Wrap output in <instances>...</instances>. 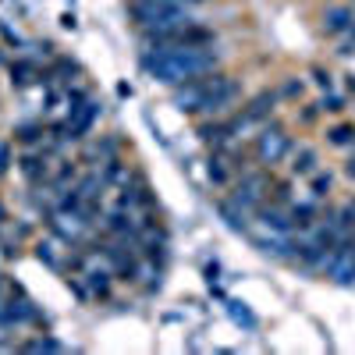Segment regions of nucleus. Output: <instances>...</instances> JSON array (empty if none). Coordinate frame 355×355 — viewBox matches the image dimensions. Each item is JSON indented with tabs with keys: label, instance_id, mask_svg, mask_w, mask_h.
Returning <instances> with one entry per match:
<instances>
[{
	"label": "nucleus",
	"instance_id": "1",
	"mask_svg": "<svg viewBox=\"0 0 355 355\" xmlns=\"http://www.w3.org/2000/svg\"><path fill=\"white\" fill-rule=\"evenodd\" d=\"M139 64L160 85H182L196 75L217 71L220 68V50L217 46H142Z\"/></svg>",
	"mask_w": 355,
	"mask_h": 355
},
{
	"label": "nucleus",
	"instance_id": "2",
	"mask_svg": "<svg viewBox=\"0 0 355 355\" xmlns=\"http://www.w3.org/2000/svg\"><path fill=\"white\" fill-rule=\"evenodd\" d=\"M125 11H128V18H132V25L139 28V33L196 21L192 8L182 4V0H125Z\"/></svg>",
	"mask_w": 355,
	"mask_h": 355
},
{
	"label": "nucleus",
	"instance_id": "3",
	"mask_svg": "<svg viewBox=\"0 0 355 355\" xmlns=\"http://www.w3.org/2000/svg\"><path fill=\"white\" fill-rule=\"evenodd\" d=\"M291 150H295V139H291V132L277 121V117L263 121V125L252 132V157H256V164H263V167L284 164V160L291 157Z\"/></svg>",
	"mask_w": 355,
	"mask_h": 355
},
{
	"label": "nucleus",
	"instance_id": "4",
	"mask_svg": "<svg viewBox=\"0 0 355 355\" xmlns=\"http://www.w3.org/2000/svg\"><path fill=\"white\" fill-rule=\"evenodd\" d=\"M15 167L25 178L28 189H46L50 185V174H53V157H46L43 146H28V150H21L15 157Z\"/></svg>",
	"mask_w": 355,
	"mask_h": 355
},
{
	"label": "nucleus",
	"instance_id": "5",
	"mask_svg": "<svg viewBox=\"0 0 355 355\" xmlns=\"http://www.w3.org/2000/svg\"><path fill=\"white\" fill-rule=\"evenodd\" d=\"M117 206H125V210H153V189H150V182L139 174V171H132L121 185H117Z\"/></svg>",
	"mask_w": 355,
	"mask_h": 355
},
{
	"label": "nucleus",
	"instance_id": "6",
	"mask_svg": "<svg viewBox=\"0 0 355 355\" xmlns=\"http://www.w3.org/2000/svg\"><path fill=\"white\" fill-rule=\"evenodd\" d=\"M8 75H11V85L15 89H33V85H50V75L46 68H40L33 57H15V61H8Z\"/></svg>",
	"mask_w": 355,
	"mask_h": 355
},
{
	"label": "nucleus",
	"instance_id": "7",
	"mask_svg": "<svg viewBox=\"0 0 355 355\" xmlns=\"http://www.w3.org/2000/svg\"><path fill=\"white\" fill-rule=\"evenodd\" d=\"M277 103H281V96H277V89H259L256 96H249L245 103H242V114L249 117V121L259 128L263 121H270V117L277 114Z\"/></svg>",
	"mask_w": 355,
	"mask_h": 355
},
{
	"label": "nucleus",
	"instance_id": "8",
	"mask_svg": "<svg viewBox=\"0 0 355 355\" xmlns=\"http://www.w3.org/2000/svg\"><path fill=\"white\" fill-rule=\"evenodd\" d=\"M100 114H103V103H100V100H93V96H89L75 114H68V121H71V139H75V142H85Z\"/></svg>",
	"mask_w": 355,
	"mask_h": 355
},
{
	"label": "nucleus",
	"instance_id": "9",
	"mask_svg": "<svg viewBox=\"0 0 355 355\" xmlns=\"http://www.w3.org/2000/svg\"><path fill=\"white\" fill-rule=\"evenodd\" d=\"M89 295H93V302H107L110 291H114V270L110 266H100V263H89L85 274H82Z\"/></svg>",
	"mask_w": 355,
	"mask_h": 355
},
{
	"label": "nucleus",
	"instance_id": "10",
	"mask_svg": "<svg viewBox=\"0 0 355 355\" xmlns=\"http://www.w3.org/2000/svg\"><path fill=\"white\" fill-rule=\"evenodd\" d=\"M252 245L263 252V256H270V259H295V239L291 234H252Z\"/></svg>",
	"mask_w": 355,
	"mask_h": 355
},
{
	"label": "nucleus",
	"instance_id": "11",
	"mask_svg": "<svg viewBox=\"0 0 355 355\" xmlns=\"http://www.w3.org/2000/svg\"><path fill=\"white\" fill-rule=\"evenodd\" d=\"M355 28V11L348 4H327L323 8V33L327 36H348Z\"/></svg>",
	"mask_w": 355,
	"mask_h": 355
},
{
	"label": "nucleus",
	"instance_id": "12",
	"mask_svg": "<svg viewBox=\"0 0 355 355\" xmlns=\"http://www.w3.org/2000/svg\"><path fill=\"white\" fill-rule=\"evenodd\" d=\"M266 231H277V234H291L295 231V224H291V214L284 210V206H277V202H270V206H266V202H259V210L252 214Z\"/></svg>",
	"mask_w": 355,
	"mask_h": 355
},
{
	"label": "nucleus",
	"instance_id": "13",
	"mask_svg": "<svg viewBox=\"0 0 355 355\" xmlns=\"http://www.w3.org/2000/svg\"><path fill=\"white\" fill-rule=\"evenodd\" d=\"M288 171L291 178H309L320 171V153H316V146H295L291 157H288Z\"/></svg>",
	"mask_w": 355,
	"mask_h": 355
},
{
	"label": "nucleus",
	"instance_id": "14",
	"mask_svg": "<svg viewBox=\"0 0 355 355\" xmlns=\"http://www.w3.org/2000/svg\"><path fill=\"white\" fill-rule=\"evenodd\" d=\"M206 178H210V185L224 189V185H234V167L227 164L224 153L210 150V160H206Z\"/></svg>",
	"mask_w": 355,
	"mask_h": 355
},
{
	"label": "nucleus",
	"instance_id": "15",
	"mask_svg": "<svg viewBox=\"0 0 355 355\" xmlns=\"http://www.w3.org/2000/svg\"><path fill=\"white\" fill-rule=\"evenodd\" d=\"M217 214L224 217V224H227L231 231H239V234H249V220H252V214H249V210H242L239 202H231V199H220V202H217Z\"/></svg>",
	"mask_w": 355,
	"mask_h": 355
},
{
	"label": "nucleus",
	"instance_id": "16",
	"mask_svg": "<svg viewBox=\"0 0 355 355\" xmlns=\"http://www.w3.org/2000/svg\"><path fill=\"white\" fill-rule=\"evenodd\" d=\"M15 142L21 146V150H28V146H43V139H46V121H21V125H15Z\"/></svg>",
	"mask_w": 355,
	"mask_h": 355
},
{
	"label": "nucleus",
	"instance_id": "17",
	"mask_svg": "<svg viewBox=\"0 0 355 355\" xmlns=\"http://www.w3.org/2000/svg\"><path fill=\"white\" fill-rule=\"evenodd\" d=\"M323 139H327V146H331V150H355V121L331 125Z\"/></svg>",
	"mask_w": 355,
	"mask_h": 355
},
{
	"label": "nucleus",
	"instance_id": "18",
	"mask_svg": "<svg viewBox=\"0 0 355 355\" xmlns=\"http://www.w3.org/2000/svg\"><path fill=\"white\" fill-rule=\"evenodd\" d=\"M100 174H103V185H107V189H117V185H121L125 178L132 174V167H128L121 157H114V160H103V164H100Z\"/></svg>",
	"mask_w": 355,
	"mask_h": 355
},
{
	"label": "nucleus",
	"instance_id": "19",
	"mask_svg": "<svg viewBox=\"0 0 355 355\" xmlns=\"http://www.w3.org/2000/svg\"><path fill=\"white\" fill-rule=\"evenodd\" d=\"M288 214H291V224L299 227V231H313L316 220H320L313 202H291V206H288Z\"/></svg>",
	"mask_w": 355,
	"mask_h": 355
},
{
	"label": "nucleus",
	"instance_id": "20",
	"mask_svg": "<svg viewBox=\"0 0 355 355\" xmlns=\"http://www.w3.org/2000/svg\"><path fill=\"white\" fill-rule=\"evenodd\" d=\"M75 189L82 192V199H100L103 192H107V185H103V174L100 171H85L78 182H75Z\"/></svg>",
	"mask_w": 355,
	"mask_h": 355
},
{
	"label": "nucleus",
	"instance_id": "21",
	"mask_svg": "<svg viewBox=\"0 0 355 355\" xmlns=\"http://www.w3.org/2000/svg\"><path fill=\"white\" fill-rule=\"evenodd\" d=\"M33 256H36L43 266H50V270L61 274V256H57V239H40V242L33 245Z\"/></svg>",
	"mask_w": 355,
	"mask_h": 355
},
{
	"label": "nucleus",
	"instance_id": "22",
	"mask_svg": "<svg viewBox=\"0 0 355 355\" xmlns=\"http://www.w3.org/2000/svg\"><path fill=\"white\" fill-rule=\"evenodd\" d=\"M316 107H320V114H331V117H341L345 110H348V100L338 93V89H327L320 100H316Z\"/></svg>",
	"mask_w": 355,
	"mask_h": 355
},
{
	"label": "nucleus",
	"instance_id": "23",
	"mask_svg": "<svg viewBox=\"0 0 355 355\" xmlns=\"http://www.w3.org/2000/svg\"><path fill=\"white\" fill-rule=\"evenodd\" d=\"M309 192H313V199H327V196L334 192V178H331L327 171L309 174Z\"/></svg>",
	"mask_w": 355,
	"mask_h": 355
},
{
	"label": "nucleus",
	"instance_id": "24",
	"mask_svg": "<svg viewBox=\"0 0 355 355\" xmlns=\"http://www.w3.org/2000/svg\"><path fill=\"white\" fill-rule=\"evenodd\" d=\"M277 96H281V100H288V103H299V100L306 96V82H302V78H295V75H291V78H284V82H281V89H277Z\"/></svg>",
	"mask_w": 355,
	"mask_h": 355
},
{
	"label": "nucleus",
	"instance_id": "25",
	"mask_svg": "<svg viewBox=\"0 0 355 355\" xmlns=\"http://www.w3.org/2000/svg\"><path fill=\"white\" fill-rule=\"evenodd\" d=\"M227 313H231V320L239 323V327H245V331H256V327H259L256 316L245 309V302H227Z\"/></svg>",
	"mask_w": 355,
	"mask_h": 355
},
{
	"label": "nucleus",
	"instance_id": "26",
	"mask_svg": "<svg viewBox=\"0 0 355 355\" xmlns=\"http://www.w3.org/2000/svg\"><path fill=\"white\" fill-rule=\"evenodd\" d=\"M309 78H313V85L320 89V93H327V89H334V75L323 68V64H313L309 68Z\"/></svg>",
	"mask_w": 355,
	"mask_h": 355
},
{
	"label": "nucleus",
	"instance_id": "27",
	"mask_svg": "<svg viewBox=\"0 0 355 355\" xmlns=\"http://www.w3.org/2000/svg\"><path fill=\"white\" fill-rule=\"evenodd\" d=\"M21 348H25V352H61L64 345L57 341V338H33V341H25Z\"/></svg>",
	"mask_w": 355,
	"mask_h": 355
},
{
	"label": "nucleus",
	"instance_id": "28",
	"mask_svg": "<svg viewBox=\"0 0 355 355\" xmlns=\"http://www.w3.org/2000/svg\"><path fill=\"white\" fill-rule=\"evenodd\" d=\"M0 40H4V46H15V50H21V46H25V40L15 33V28H8L4 21H0Z\"/></svg>",
	"mask_w": 355,
	"mask_h": 355
},
{
	"label": "nucleus",
	"instance_id": "29",
	"mask_svg": "<svg viewBox=\"0 0 355 355\" xmlns=\"http://www.w3.org/2000/svg\"><path fill=\"white\" fill-rule=\"evenodd\" d=\"M11 164H15V150H11V146H8L4 139H0V178H4V174L11 171Z\"/></svg>",
	"mask_w": 355,
	"mask_h": 355
},
{
	"label": "nucleus",
	"instance_id": "30",
	"mask_svg": "<svg viewBox=\"0 0 355 355\" xmlns=\"http://www.w3.org/2000/svg\"><path fill=\"white\" fill-rule=\"evenodd\" d=\"M11 327H15L11 306H8V299H0V331H11Z\"/></svg>",
	"mask_w": 355,
	"mask_h": 355
},
{
	"label": "nucleus",
	"instance_id": "31",
	"mask_svg": "<svg viewBox=\"0 0 355 355\" xmlns=\"http://www.w3.org/2000/svg\"><path fill=\"white\" fill-rule=\"evenodd\" d=\"M345 178L355 182V153H348V160H345Z\"/></svg>",
	"mask_w": 355,
	"mask_h": 355
},
{
	"label": "nucleus",
	"instance_id": "32",
	"mask_svg": "<svg viewBox=\"0 0 355 355\" xmlns=\"http://www.w3.org/2000/svg\"><path fill=\"white\" fill-rule=\"evenodd\" d=\"M345 89L355 96V71H348V75H345Z\"/></svg>",
	"mask_w": 355,
	"mask_h": 355
},
{
	"label": "nucleus",
	"instance_id": "33",
	"mask_svg": "<svg viewBox=\"0 0 355 355\" xmlns=\"http://www.w3.org/2000/svg\"><path fill=\"white\" fill-rule=\"evenodd\" d=\"M61 25H64V28H71V33H75V25H78V21H75V15H64V18H61Z\"/></svg>",
	"mask_w": 355,
	"mask_h": 355
},
{
	"label": "nucleus",
	"instance_id": "34",
	"mask_svg": "<svg viewBox=\"0 0 355 355\" xmlns=\"http://www.w3.org/2000/svg\"><path fill=\"white\" fill-rule=\"evenodd\" d=\"M4 50H8V46H0V64H4V61H8V53H4Z\"/></svg>",
	"mask_w": 355,
	"mask_h": 355
},
{
	"label": "nucleus",
	"instance_id": "35",
	"mask_svg": "<svg viewBox=\"0 0 355 355\" xmlns=\"http://www.w3.org/2000/svg\"><path fill=\"white\" fill-rule=\"evenodd\" d=\"M4 348H15V345L11 341H0V352H4Z\"/></svg>",
	"mask_w": 355,
	"mask_h": 355
},
{
	"label": "nucleus",
	"instance_id": "36",
	"mask_svg": "<svg viewBox=\"0 0 355 355\" xmlns=\"http://www.w3.org/2000/svg\"><path fill=\"white\" fill-rule=\"evenodd\" d=\"M0 284H4V274H0Z\"/></svg>",
	"mask_w": 355,
	"mask_h": 355
}]
</instances>
